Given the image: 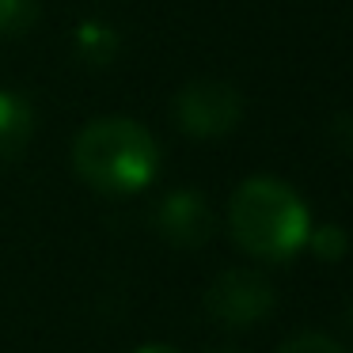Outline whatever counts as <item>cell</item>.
<instances>
[{
    "mask_svg": "<svg viewBox=\"0 0 353 353\" xmlns=\"http://www.w3.org/2000/svg\"><path fill=\"white\" fill-rule=\"evenodd\" d=\"M72 168L103 198H130L156 179L160 145L133 118H92L72 141Z\"/></svg>",
    "mask_w": 353,
    "mask_h": 353,
    "instance_id": "6da1fadb",
    "label": "cell"
},
{
    "mask_svg": "<svg viewBox=\"0 0 353 353\" xmlns=\"http://www.w3.org/2000/svg\"><path fill=\"white\" fill-rule=\"evenodd\" d=\"M228 228L239 251L259 262H289L304 251L312 213L289 183L270 175L243 179L228 201Z\"/></svg>",
    "mask_w": 353,
    "mask_h": 353,
    "instance_id": "7a4b0ae2",
    "label": "cell"
},
{
    "mask_svg": "<svg viewBox=\"0 0 353 353\" xmlns=\"http://www.w3.org/2000/svg\"><path fill=\"white\" fill-rule=\"evenodd\" d=\"M171 114H175V125L186 137L216 141L239 125V118H243V95L228 80H190V84H183L175 92Z\"/></svg>",
    "mask_w": 353,
    "mask_h": 353,
    "instance_id": "3957f363",
    "label": "cell"
},
{
    "mask_svg": "<svg viewBox=\"0 0 353 353\" xmlns=\"http://www.w3.org/2000/svg\"><path fill=\"white\" fill-rule=\"evenodd\" d=\"M274 285L251 266H232L205 289V312L224 327H254L274 312Z\"/></svg>",
    "mask_w": 353,
    "mask_h": 353,
    "instance_id": "277c9868",
    "label": "cell"
},
{
    "mask_svg": "<svg viewBox=\"0 0 353 353\" xmlns=\"http://www.w3.org/2000/svg\"><path fill=\"white\" fill-rule=\"evenodd\" d=\"M156 232L175 247H201L213 236V209L198 190H175L156 205Z\"/></svg>",
    "mask_w": 353,
    "mask_h": 353,
    "instance_id": "5b68a950",
    "label": "cell"
},
{
    "mask_svg": "<svg viewBox=\"0 0 353 353\" xmlns=\"http://www.w3.org/2000/svg\"><path fill=\"white\" fill-rule=\"evenodd\" d=\"M34 137V107L27 95L0 88V163H12L27 152Z\"/></svg>",
    "mask_w": 353,
    "mask_h": 353,
    "instance_id": "8992f818",
    "label": "cell"
},
{
    "mask_svg": "<svg viewBox=\"0 0 353 353\" xmlns=\"http://www.w3.org/2000/svg\"><path fill=\"white\" fill-rule=\"evenodd\" d=\"M72 50H77V57L84 65L103 69V65H110L118 57L122 42H118V31L110 23H103V19H84V23L77 27V34H72Z\"/></svg>",
    "mask_w": 353,
    "mask_h": 353,
    "instance_id": "52a82bcc",
    "label": "cell"
},
{
    "mask_svg": "<svg viewBox=\"0 0 353 353\" xmlns=\"http://www.w3.org/2000/svg\"><path fill=\"white\" fill-rule=\"evenodd\" d=\"M42 19L39 0H0V34L4 39H19Z\"/></svg>",
    "mask_w": 353,
    "mask_h": 353,
    "instance_id": "ba28073f",
    "label": "cell"
},
{
    "mask_svg": "<svg viewBox=\"0 0 353 353\" xmlns=\"http://www.w3.org/2000/svg\"><path fill=\"white\" fill-rule=\"evenodd\" d=\"M304 247H312L323 262H338L345 254V247H350V239H345V232L338 228V224H319V228L307 232Z\"/></svg>",
    "mask_w": 353,
    "mask_h": 353,
    "instance_id": "9c48e42d",
    "label": "cell"
},
{
    "mask_svg": "<svg viewBox=\"0 0 353 353\" xmlns=\"http://www.w3.org/2000/svg\"><path fill=\"white\" fill-rule=\"evenodd\" d=\"M277 353H345V350L334 342V338L312 334V330H307V334H296V338H289V342H281Z\"/></svg>",
    "mask_w": 353,
    "mask_h": 353,
    "instance_id": "30bf717a",
    "label": "cell"
},
{
    "mask_svg": "<svg viewBox=\"0 0 353 353\" xmlns=\"http://www.w3.org/2000/svg\"><path fill=\"white\" fill-rule=\"evenodd\" d=\"M137 353H179L175 345H163V342H148V345H141Z\"/></svg>",
    "mask_w": 353,
    "mask_h": 353,
    "instance_id": "8fae6325",
    "label": "cell"
},
{
    "mask_svg": "<svg viewBox=\"0 0 353 353\" xmlns=\"http://www.w3.org/2000/svg\"><path fill=\"white\" fill-rule=\"evenodd\" d=\"M345 319H350V330H353V304H350V312H345Z\"/></svg>",
    "mask_w": 353,
    "mask_h": 353,
    "instance_id": "7c38bea8",
    "label": "cell"
},
{
    "mask_svg": "<svg viewBox=\"0 0 353 353\" xmlns=\"http://www.w3.org/2000/svg\"><path fill=\"white\" fill-rule=\"evenodd\" d=\"M216 353H232V350H216Z\"/></svg>",
    "mask_w": 353,
    "mask_h": 353,
    "instance_id": "4fadbf2b",
    "label": "cell"
}]
</instances>
